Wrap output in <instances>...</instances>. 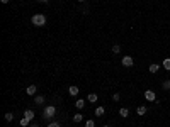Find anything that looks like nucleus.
Instances as JSON below:
<instances>
[{
	"label": "nucleus",
	"instance_id": "obj_1",
	"mask_svg": "<svg viewBox=\"0 0 170 127\" xmlns=\"http://www.w3.org/2000/svg\"><path fill=\"white\" fill-rule=\"evenodd\" d=\"M31 24L36 25V27H43V25L46 24V17L43 15V14H34V15L31 17Z\"/></svg>",
	"mask_w": 170,
	"mask_h": 127
},
{
	"label": "nucleus",
	"instance_id": "obj_2",
	"mask_svg": "<svg viewBox=\"0 0 170 127\" xmlns=\"http://www.w3.org/2000/svg\"><path fill=\"white\" fill-rule=\"evenodd\" d=\"M55 114H56V108L53 107V105H46L44 112H43V117H44V119H51Z\"/></svg>",
	"mask_w": 170,
	"mask_h": 127
},
{
	"label": "nucleus",
	"instance_id": "obj_3",
	"mask_svg": "<svg viewBox=\"0 0 170 127\" xmlns=\"http://www.w3.org/2000/svg\"><path fill=\"white\" fill-rule=\"evenodd\" d=\"M121 64H122V66H126V68H131L133 64H135V61H133L131 56H124V58H122V61H121Z\"/></svg>",
	"mask_w": 170,
	"mask_h": 127
},
{
	"label": "nucleus",
	"instance_id": "obj_4",
	"mask_svg": "<svg viewBox=\"0 0 170 127\" xmlns=\"http://www.w3.org/2000/svg\"><path fill=\"white\" fill-rule=\"evenodd\" d=\"M145 98L148 102H155L157 100V95H155V92H151V90H146V92H145Z\"/></svg>",
	"mask_w": 170,
	"mask_h": 127
},
{
	"label": "nucleus",
	"instance_id": "obj_5",
	"mask_svg": "<svg viewBox=\"0 0 170 127\" xmlns=\"http://www.w3.org/2000/svg\"><path fill=\"white\" fill-rule=\"evenodd\" d=\"M36 92H38V88H36V85H29L27 86V88H26V93H27V95H36Z\"/></svg>",
	"mask_w": 170,
	"mask_h": 127
},
{
	"label": "nucleus",
	"instance_id": "obj_6",
	"mask_svg": "<svg viewBox=\"0 0 170 127\" xmlns=\"http://www.w3.org/2000/svg\"><path fill=\"white\" fill-rule=\"evenodd\" d=\"M68 93H70L71 97H77L78 95V86H75V85L70 86V88H68Z\"/></svg>",
	"mask_w": 170,
	"mask_h": 127
},
{
	"label": "nucleus",
	"instance_id": "obj_7",
	"mask_svg": "<svg viewBox=\"0 0 170 127\" xmlns=\"http://www.w3.org/2000/svg\"><path fill=\"white\" fill-rule=\"evenodd\" d=\"M75 107H77L78 110H82V108L85 107V100H84V98H78V100H77V103H75Z\"/></svg>",
	"mask_w": 170,
	"mask_h": 127
},
{
	"label": "nucleus",
	"instance_id": "obj_8",
	"mask_svg": "<svg viewBox=\"0 0 170 127\" xmlns=\"http://www.w3.org/2000/svg\"><path fill=\"white\" fill-rule=\"evenodd\" d=\"M104 114H106V108H104V107H97L95 108V115H97V117H102Z\"/></svg>",
	"mask_w": 170,
	"mask_h": 127
},
{
	"label": "nucleus",
	"instance_id": "obj_9",
	"mask_svg": "<svg viewBox=\"0 0 170 127\" xmlns=\"http://www.w3.org/2000/svg\"><path fill=\"white\" fill-rule=\"evenodd\" d=\"M24 117H26V119H29V120H31V119H34V112H32L31 108H27V110L24 112Z\"/></svg>",
	"mask_w": 170,
	"mask_h": 127
},
{
	"label": "nucleus",
	"instance_id": "obj_10",
	"mask_svg": "<svg viewBox=\"0 0 170 127\" xmlns=\"http://www.w3.org/2000/svg\"><path fill=\"white\" fill-rule=\"evenodd\" d=\"M97 98H99V97H97V93H89V97H87V100L92 102V103H95Z\"/></svg>",
	"mask_w": 170,
	"mask_h": 127
},
{
	"label": "nucleus",
	"instance_id": "obj_11",
	"mask_svg": "<svg viewBox=\"0 0 170 127\" xmlns=\"http://www.w3.org/2000/svg\"><path fill=\"white\" fill-rule=\"evenodd\" d=\"M34 102H36V105L44 103V97H43V95H36V97H34Z\"/></svg>",
	"mask_w": 170,
	"mask_h": 127
},
{
	"label": "nucleus",
	"instance_id": "obj_12",
	"mask_svg": "<svg viewBox=\"0 0 170 127\" xmlns=\"http://www.w3.org/2000/svg\"><path fill=\"white\" fill-rule=\"evenodd\" d=\"M119 115H121V117H128V115H129V110H128L126 107L119 108Z\"/></svg>",
	"mask_w": 170,
	"mask_h": 127
},
{
	"label": "nucleus",
	"instance_id": "obj_13",
	"mask_svg": "<svg viewBox=\"0 0 170 127\" xmlns=\"http://www.w3.org/2000/svg\"><path fill=\"white\" fill-rule=\"evenodd\" d=\"M82 120H84V117H82V114H75V115H73V122H75V124H80Z\"/></svg>",
	"mask_w": 170,
	"mask_h": 127
},
{
	"label": "nucleus",
	"instance_id": "obj_14",
	"mask_svg": "<svg viewBox=\"0 0 170 127\" xmlns=\"http://www.w3.org/2000/svg\"><path fill=\"white\" fill-rule=\"evenodd\" d=\"M136 112H138V115H145V114H146V107H145V105H140Z\"/></svg>",
	"mask_w": 170,
	"mask_h": 127
},
{
	"label": "nucleus",
	"instance_id": "obj_15",
	"mask_svg": "<svg viewBox=\"0 0 170 127\" xmlns=\"http://www.w3.org/2000/svg\"><path fill=\"white\" fill-rule=\"evenodd\" d=\"M158 68H160L158 64H150V73H157Z\"/></svg>",
	"mask_w": 170,
	"mask_h": 127
},
{
	"label": "nucleus",
	"instance_id": "obj_16",
	"mask_svg": "<svg viewBox=\"0 0 170 127\" xmlns=\"http://www.w3.org/2000/svg\"><path fill=\"white\" fill-rule=\"evenodd\" d=\"M27 125H29V119H26V117L20 119V127H27Z\"/></svg>",
	"mask_w": 170,
	"mask_h": 127
},
{
	"label": "nucleus",
	"instance_id": "obj_17",
	"mask_svg": "<svg viewBox=\"0 0 170 127\" xmlns=\"http://www.w3.org/2000/svg\"><path fill=\"white\" fill-rule=\"evenodd\" d=\"M112 53H114V54H119V53H121V46L114 44V46H112Z\"/></svg>",
	"mask_w": 170,
	"mask_h": 127
},
{
	"label": "nucleus",
	"instance_id": "obj_18",
	"mask_svg": "<svg viewBox=\"0 0 170 127\" xmlns=\"http://www.w3.org/2000/svg\"><path fill=\"white\" fill-rule=\"evenodd\" d=\"M162 86H163V90H170V80H165V81L162 83Z\"/></svg>",
	"mask_w": 170,
	"mask_h": 127
},
{
	"label": "nucleus",
	"instance_id": "obj_19",
	"mask_svg": "<svg viewBox=\"0 0 170 127\" xmlns=\"http://www.w3.org/2000/svg\"><path fill=\"white\" fill-rule=\"evenodd\" d=\"M5 120H7V122H12V120H14V115L10 114V112H7V114H5Z\"/></svg>",
	"mask_w": 170,
	"mask_h": 127
},
{
	"label": "nucleus",
	"instance_id": "obj_20",
	"mask_svg": "<svg viewBox=\"0 0 170 127\" xmlns=\"http://www.w3.org/2000/svg\"><path fill=\"white\" fill-rule=\"evenodd\" d=\"M163 68L165 70H170V58H167V59L163 61Z\"/></svg>",
	"mask_w": 170,
	"mask_h": 127
},
{
	"label": "nucleus",
	"instance_id": "obj_21",
	"mask_svg": "<svg viewBox=\"0 0 170 127\" xmlns=\"http://www.w3.org/2000/svg\"><path fill=\"white\" fill-rule=\"evenodd\" d=\"M85 127H95V122H94V120H87L85 122Z\"/></svg>",
	"mask_w": 170,
	"mask_h": 127
},
{
	"label": "nucleus",
	"instance_id": "obj_22",
	"mask_svg": "<svg viewBox=\"0 0 170 127\" xmlns=\"http://www.w3.org/2000/svg\"><path fill=\"white\" fill-rule=\"evenodd\" d=\"M119 98H121V95H119V93H114V95H112V100L119 102Z\"/></svg>",
	"mask_w": 170,
	"mask_h": 127
},
{
	"label": "nucleus",
	"instance_id": "obj_23",
	"mask_svg": "<svg viewBox=\"0 0 170 127\" xmlns=\"http://www.w3.org/2000/svg\"><path fill=\"white\" fill-rule=\"evenodd\" d=\"M48 127H60V124H58V122H49Z\"/></svg>",
	"mask_w": 170,
	"mask_h": 127
},
{
	"label": "nucleus",
	"instance_id": "obj_24",
	"mask_svg": "<svg viewBox=\"0 0 170 127\" xmlns=\"http://www.w3.org/2000/svg\"><path fill=\"white\" fill-rule=\"evenodd\" d=\"M38 2H39V3H48L49 0H38Z\"/></svg>",
	"mask_w": 170,
	"mask_h": 127
},
{
	"label": "nucleus",
	"instance_id": "obj_25",
	"mask_svg": "<svg viewBox=\"0 0 170 127\" xmlns=\"http://www.w3.org/2000/svg\"><path fill=\"white\" fill-rule=\"evenodd\" d=\"M10 2V0H2V3H9Z\"/></svg>",
	"mask_w": 170,
	"mask_h": 127
},
{
	"label": "nucleus",
	"instance_id": "obj_26",
	"mask_svg": "<svg viewBox=\"0 0 170 127\" xmlns=\"http://www.w3.org/2000/svg\"><path fill=\"white\" fill-rule=\"evenodd\" d=\"M29 127H39V125H36V124H32V125H29Z\"/></svg>",
	"mask_w": 170,
	"mask_h": 127
},
{
	"label": "nucleus",
	"instance_id": "obj_27",
	"mask_svg": "<svg viewBox=\"0 0 170 127\" xmlns=\"http://www.w3.org/2000/svg\"><path fill=\"white\" fill-rule=\"evenodd\" d=\"M78 2H85V0H78Z\"/></svg>",
	"mask_w": 170,
	"mask_h": 127
},
{
	"label": "nucleus",
	"instance_id": "obj_28",
	"mask_svg": "<svg viewBox=\"0 0 170 127\" xmlns=\"http://www.w3.org/2000/svg\"><path fill=\"white\" fill-rule=\"evenodd\" d=\"M104 127H111V125H104Z\"/></svg>",
	"mask_w": 170,
	"mask_h": 127
}]
</instances>
